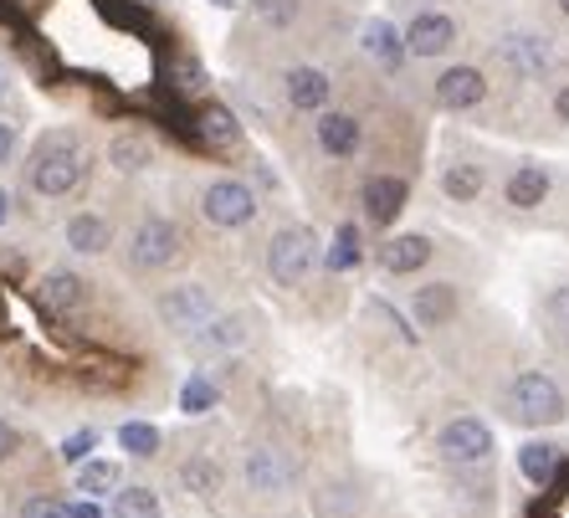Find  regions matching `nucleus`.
Here are the masks:
<instances>
[{"mask_svg":"<svg viewBox=\"0 0 569 518\" xmlns=\"http://www.w3.org/2000/svg\"><path fill=\"white\" fill-rule=\"evenodd\" d=\"M196 133L206 149H237L241 145V119L226 103H200L196 108Z\"/></svg>","mask_w":569,"mask_h":518,"instance_id":"19","label":"nucleus"},{"mask_svg":"<svg viewBox=\"0 0 569 518\" xmlns=\"http://www.w3.org/2000/svg\"><path fill=\"white\" fill-rule=\"evenodd\" d=\"M6 216H11V196L0 190V227H6Z\"/></svg>","mask_w":569,"mask_h":518,"instance_id":"41","label":"nucleus"},{"mask_svg":"<svg viewBox=\"0 0 569 518\" xmlns=\"http://www.w3.org/2000/svg\"><path fill=\"white\" fill-rule=\"evenodd\" d=\"M93 447H98V431H88V426H82V431H72V437L62 441V452H57V457L78 467V462H88V452H93Z\"/></svg>","mask_w":569,"mask_h":518,"instance_id":"34","label":"nucleus"},{"mask_svg":"<svg viewBox=\"0 0 569 518\" xmlns=\"http://www.w3.org/2000/svg\"><path fill=\"white\" fill-rule=\"evenodd\" d=\"M359 257H365V237H359L355 221H345L329 247V257H323V267H329V272H349V267H359Z\"/></svg>","mask_w":569,"mask_h":518,"instance_id":"28","label":"nucleus"},{"mask_svg":"<svg viewBox=\"0 0 569 518\" xmlns=\"http://www.w3.org/2000/svg\"><path fill=\"white\" fill-rule=\"evenodd\" d=\"M186 257V231L174 227L170 216H144L129 237V262L139 272H159V267H174Z\"/></svg>","mask_w":569,"mask_h":518,"instance_id":"4","label":"nucleus"},{"mask_svg":"<svg viewBox=\"0 0 569 518\" xmlns=\"http://www.w3.org/2000/svg\"><path fill=\"white\" fill-rule=\"evenodd\" d=\"M555 6H559V11H565V16H569V0H555Z\"/></svg>","mask_w":569,"mask_h":518,"instance_id":"44","label":"nucleus"},{"mask_svg":"<svg viewBox=\"0 0 569 518\" xmlns=\"http://www.w3.org/2000/svg\"><path fill=\"white\" fill-rule=\"evenodd\" d=\"M211 313H216V298H211V288H206V282H180V288L159 292V319L170 323V329H180V333L200 329Z\"/></svg>","mask_w":569,"mask_h":518,"instance_id":"10","label":"nucleus"},{"mask_svg":"<svg viewBox=\"0 0 569 518\" xmlns=\"http://www.w3.org/2000/svg\"><path fill=\"white\" fill-rule=\"evenodd\" d=\"M11 93V72H6V67H0V98Z\"/></svg>","mask_w":569,"mask_h":518,"instance_id":"42","label":"nucleus"},{"mask_svg":"<svg viewBox=\"0 0 569 518\" xmlns=\"http://www.w3.org/2000/svg\"><path fill=\"white\" fill-rule=\"evenodd\" d=\"M457 47V21L447 11H416L411 27H406V52L421 57V62H437Z\"/></svg>","mask_w":569,"mask_h":518,"instance_id":"11","label":"nucleus"},{"mask_svg":"<svg viewBox=\"0 0 569 518\" xmlns=\"http://www.w3.org/2000/svg\"><path fill=\"white\" fill-rule=\"evenodd\" d=\"M149 155H154V149H149V139H139V133H119V139H108V165L123 170V175L144 170Z\"/></svg>","mask_w":569,"mask_h":518,"instance_id":"27","label":"nucleus"},{"mask_svg":"<svg viewBox=\"0 0 569 518\" xmlns=\"http://www.w3.org/2000/svg\"><path fill=\"white\" fill-rule=\"evenodd\" d=\"M82 298H88V282L78 278V272H47L41 278V288H37V303H41V313H52V319H67L72 308H82Z\"/></svg>","mask_w":569,"mask_h":518,"instance_id":"18","label":"nucleus"},{"mask_svg":"<svg viewBox=\"0 0 569 518\" xmlns=\"http://www.w3.org/2000/svg\"><path fill=\"white\" fill-rule=\"evenodd\" d=\"M252 11H257V21H262V27L288 31L292 21H298V11H303V6H298V0H252Z\"/></svg>","mask_w":569,"mask_h":518,"instance_id":"32","label":"nucleus"},{"mask_svg":"<svg viewBox=\"0 0 569 518\" xmlns=\"http://www.w3.org/2000/svg\"><path fill=\"white\" fill-rule=\"evenodd\" d=\"M406 200H411V180L406 175H365V186H359V211H365V221L380 231L396 227V216L406 211Z\"/></svg>","mask_w":569,"mask_h":518,"instance_id":"8","label":"nucleus"},{"mask_svg":"<svg viewBox=\"0 0 569 518\" xmlns=\"http://www.w3.org/2000/svg\"><path fill=\"white\" fill-rule=\"evenodd\" d=\"M416 319H421V329H447L451 319H457V282H426V288H416Z\"/></svg>","mask_w":569,"mask_h":518,"instance_id":"21","label":"nucleus"},{"mask_svg":"<svg viewBox=\"0 0 569 518\" xmlns=\"http://www.w3.org/2000/svg\"><path fill=\"white\" fill-rule=\"evenodd\" d=\"M318 267V231L313 227H282L267 241V278L278 288H303V278Z\"/></svg>","mask_w":569,"mask_h":518,"instance_id":"2","label":"nucleus"},{"mask_svg":"<svg viewBox=\"0 0 569 518\" xmlns=\"http://www.w3.org/2000/svg\"><path fill=\"white\" fill-rule=\"evenodd\" d=\"M16 452H21V431H16L11 421H0V467L11 462Z\"/></svg>","mask_w":569,"mask_h":518,"instance_id":"35","label":"nucleus"},{"mask_svg":"<svg viewBox=\"0 0 569 518\" xmlns=\"http://www.w3.org/2000/svg\"><path fill=\"white\" fill-rule=\"evenodd\" d=\"M211 6H216V11H237L241 0H211Z\"/></svg>","mask_w":569,"mask_h":518,"instance_id":"43","label":"nucleus"},{"mask_svg":"<svg viewBox=\"0 0 569 518\" xmlns=\"http://www.w3.org/2000/svg\"><path fill=\"white\" fill-rule=\"evenodd\" d=\"M549 313L559 319V329H569V288H559V292H555V303H549Z\"/></svg>","mask_w":569,"mask_h":518,"instance_id":"38","label":"nucleus"},{"mask_svg":"<svg viewBox=\"0 0 569 518\" xmlns=\"http://www.w3.org/2000/svg\"><path fill=\"white\" fill-rule=\"evenodd\" d=\"M482 98H488V72L472 62L447 67V72H437V82H431V103H437L441 113H472Z\"/></svg>","mask_w":569,"mask_h":518,"instance_id":"9","label":"nucleus"},{"mask_svg":"<svg viewBox=\"0 0 569 518\" xmlns=\"http://www.w3.org/2000/svg\"><path fill=\"white\" fill-rule=\"evenodd\" d=\"M21 518H67V498H57V492H37V498L21 504Z\"/></svg>","mask_w":569,"mask_h":518,"instance_id":"33","label":"nucleus"},{"mask_svg":"<svg viewBox=\"0 0 569 518\" xmlns=\"http://www.w3.org/2000/svg\"><path fill=\"white\" fill-rule=\"evenodd\" d=\"M72 488L82 492V498H103V492L119 488V462H108V457H88V462H78V482Z\"/></svg>","mask_w":569,"mask_h":518,"instance_id":"26","label":"nucleus"},{"mask_svg":"<svg viewBox=\"0 0 569 518\" xmlns=\"http://www.w3.org/2000/svg\"><path fill=\"white\" fill-rule=\"evenodd\" d=\"M359 52L370 57V62H380L385 72H400V67L411 62V52H406V31H400L396 21H385V16H375V21L359 27Z\"/></svg>","mask_w":569,"mask_h":518,"instance_id":"14","label":"nucleus"},{"mask_svg":"<svg viewBox=\"0 0 569 518\" xmlns=\"http://www.w3.org/2000/svg\"><path fill=\"white\" fill-rule=\"evenodd\" d=\"M67 518H103L98 498H78V504H67Z\"/></svg>","mask_w":569,"mask_h":518,"instance_id":"37","label":"nucleus"},{"mask_svg":"<svg viewBox=\"0 0 569 518\" xmlns=\"http://www.w3.org/2000/svg\"><path fill=\"white\" fill-rule=\"evenodd\" d=\"M498 62H503L518 82H543L555 72V41L539 37V31H503V37H498Z\"/></svg>","mask_w":569,"mask_h":518,"instance_id":"7","label":"nucleus"},{"mask_svg":"<svg viewBox=\"0 0 569 518\" xmlns=\"http://www.w3.org/2000/svg\"><path fill=\"white\" fill-rule=\"evenodd\" d=\"M67 247L72 252H82V257H98V252H108L113 247V221L108 216H98V211H78V216H67Z\"/></svg>","mask_w":569,"mask_h":518,"instance_id":"20","label":"nucleus"},{"mask_svg":"<svg viewBox=\"0 0 569 518\" xmlns=\"http://www.w3.org/2000/svg\"><path fill=\"white\" fill-rule=\"evenodd\" d=\"M313 139L329 160H355L359 145H365V129H359L355 113H339V108H323L313 113Z\"/></svg>","mask_w":569,"mask_h":518,"instance_id":"12","label":"nucleus"},{"mask_svg":"<svg viewBox=\"0 0 569 518\" xmlns=\"http://www.w3.org/2000/svg\"><path fill=\"white\" fill-rule=\"evenodd\" d=\"M221 406V386L206 380V375H190L186 386H180V411L186 416H211Z\"/></svg>","mask_w":569,"mask_h":518,"instance_id":"29","label":"nucleus"},{"mask_svg":"<svg viewBox=\"0 0 569 518\" xmlns=\"http://www.w3.org/2000/svg\"><path fill=\"white\" fill-rule=\"evenodd\" d=\"M11 155H16V123L0 119V165H11Z\"/></svg>","mask_w":569,"mask_h":518,"instance_id":"36","label":"nucleus"},{"mask_svg":"<svg viewBox=\"0 0 569 518\" xmlns=\"http://www.w3.org/2000/svg\"><path fill=\"white\" fill-rule=\"evenodd\" d=\"M488 190V175H482V165L472 160H451L447 170H441V196L457 200V206H472L477 196Z\"/></svg>","mask_w":569,"mask_h":518,"instance_id":"23","label":"nucleus"},{"mask_svg":"<svg viewBox=\"0 0 569 518\" xmlns=\"http://www.w3.org/2000/svg\"><path fill=\"white\" fill-rule=\"evenodd\" d=\"M492 452H498V437L477 416H457V421H447L437 431V457L451 467H477V462H488Z\"/></svg>","mask_w":569,"mask_h":518,"instance_id":"6","label":"nucleus"},{"mask_svg":"<svg viewBox=\"0 0 569 518\" xmlns=\"http://www.w3.org/2000/svg\"><path fill=\"white\" fill-rule=\"evenodd\" d=\"M549 190H555V175H549V165L523 160L513 175H508L503 200L513 206V211H539L543 200H549Z\"/></svg>","mask_w":569,"mask_h":518,"instance_id":"17","label":"nucleus"},{"mask_svg":"<svg viewBox=\"0 0 569 518\" xmlns=\"http://www.w3.org/2000/svg\"><path fill=\"white\" fill-rule=\"evenodd\" d=\"M257 180H262V186H272V190H278V170H272V165H257Z\"/></svg>","mask_w":569,"mask_h":518,"instance_id":"40","label":"nucleus"},{"mask_svg":"<svg viewBox=\"0 0 569 518\" xmlns=\"http://www.w3.org/2000/svg\"><path fill=\"white\" fill-rule=\"evenodd\" d=\"M508 411H513L518 426H555L565 416V390L543 370H529L518 375L513 390H508Z\"/></svg>","mask_w":569,"mask_h":518,"instance_id":"5","label":"nucleus"},{"mask_svg":"<svg viewBox=\"0 0 569 518\" xmlns=\"http://www.w3.org/2000/svg\"><path fill=\"white\" fill-rule=\"evenodd\" d=\"M282 93H288V108H298V113H323L333 98V82L323 67L313 62H298L282 72Z\"/></svg>","mask_w":569,"mask_h":518,"instance_id":"13","label":"nucleus"},{"mask_svg":"<svg viewBox=\"0 0 569 518\" xmlns=\"http://www.w3.org/2000/svg\"><path fill=\"white\" fill-rule=\"evenodd\" d=\"M247 488H252L257 498H278V492H288L292 488L288 452H278V447H252V452H247Z\"/></svg>","mask_w":569,"mask_h":518,"instance_id":"15","label":"nucleus"},{"mask_svg":"<svg viewBox=\"0 0 569 518\" xmlns=\"http://www.w3.org/2000/svg\"><path fill=\"white\" fill-rule=\"evenodd\" d=\"M241 339H247L241 319H216V313H211V319L196 329V345H200V349H237Z\"/></svg>","mask_w":569,"mask_h":518,"instance_id":"30","label":"nucleus"},{"mask_svg":"<svg viewBox=\"0 0 569 518\" xmlns=\"http://www.w3.org/2000/svg\"><path fill=\"white\" fill-rule=\"evenodd\" d=\"M108 518H164V508H159V492L144 488V482H129V488H113V508H108Z\"/></svg>","mask_w":569,"mask_h":518,"instance_id":"25","label":"nucleus"},{"mask_svg":"<svg viewBox=\"0 0 569 518\" xmlns=\"http://www.w3.org/2000/svg\"><path fill=\"white\" fill-rule=\"evenodd\" d=\"M119 447H123L129 457H139V462H144V457L159 452V426H149V421H123V426H119Z\"/></svg>","mask_w":569,"mask_h":518,"instance_id":"31","label":"nucleus"},{"mask_svg":"<svg viewBox=\"0 0 569 518\" xmlns=\"http://www.w3.org/2000/svg\"><path fill=\"white\" fill-rule=\"evenodd\" d=\"M555 119L569 123V82H559V88H555Z\"/></svg>","mask_w":569,"mask_h":518,"instance_id":"39","label":"nucleus"},{"mask_svg":"<svg viewBox=\"0 0 569 518\" xmlns=\"http://www.w3.org/2000/svg\"><path fill=\"white\" fill-rule=\"evenodd\" d=\"M431 257H437V241L426 237V231H400V237H390L380 247V267L390 278H411V272H421Z\"/></svg>","mask_w":569,"mask_h":518,"instance_id":"16","label":"nucleus"},{"mask_svg":"<svg viewBox=\"0 0 569 518\" xmlns=\"http://www.w3.org/2000/svg\"><path fill=\"white\" fill-rule=\"evenodd\" d=\"M257 211H262V200H257V190L247 186V180H237V175H221V180H211V186L200 190V216L221 231L252 227Z\"/></svg>","mask_w":569,"mask_h":518,"instance_id":"3","label":"nucleus"},{"mask_svg":"<svg viewBox=\"0 0 569 518\" xmlns=\"http://www.w3.org/2000/svg\"><path fill=\"white\" fill-rule=\"evenodd\" d=\"M27 180L41 200H67L72 196V190L88 180V155H82L78 133L72 129L41 133L37 149H31V175Z\"/></svg>","mask_w":569,"mask_h":518,"instance_id":"1","label":"nucleus"},{"mask_svg":"<svg viewBox=\"0 0 569 518\" xmlns=\"http://www.w3.org/2000/svg\"><path fill=\"white\" fill-rule=\"evenodd\" d=\"M555 467H559L555 441H523V447H518V472H523V482H533V488H549Z\"/></svg>","mask_w":569,"mask_h":518,"instance_id":"24","label":"nucleus"},{"mask_svg":"<svg viewBox=\"0 0 569 518\" xmlns=\"http://www.w3.org/2000/svg\"><path fill=\"white\" fill-rule=\"evenodd\" d=\"M180 482H186V492H196V498L216 504L221 488H226V467L216 462V457H206V452H190L186 462H180Z\"/></svg>","mask_w":569,"mask_h":518,"instance_id":"22","label":"nucleus"}]
</instances>
